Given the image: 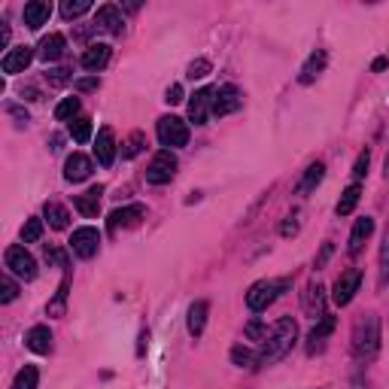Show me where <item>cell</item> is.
Masks as SVG:
<instances>
[{
	"mask_svg": "<svg viewBox=\"0 0 389 389\" xmlns=\"http://www.w3.org/2000/svg\"><path fill=\"white\" fill-rule=\"evenodd\" d=\"M295 344H298V322L292 320V316H280V320L271 325L268 338L259 344V368L286 359Z\"/></svg>",
	"mask_w": 389,
	"mask_h": 389,
	"instance_id": "obj_1",
	"label": "cell"
},
{
	"mask_svg": "<svg viewBox=\"0 0 389 389\" xmlns=\"http://www.w3.org/2000/svg\"><path fill=\"white\" fill-rule=\"evenodd\" d=\"M353 356L359 362H371L380 350V316L377 313H362L353 325V338H350Z\"/></svg>",
	"mask_w": 389,
	"mask_h": 389,
	"instance_id": "obj_2",
	"label": "cell"
},
{
	"mask_svg": "<svg viewBox=\"0 0 389 389\" xmlns=\"http://www.w3.org/2000/svg\"><path fill=\"white\" fill-rule=\"evenodd\" d=\"M286 289H292V277H280V280H259L250 286L247 292V307L252 313H261L283 295Z\"/></svg>",
	"mask_w": 389,
	"mask_h": 389,
	"instance_id": "obj_3",
	"label": "cell"
},
{
	"mask_svg": "<svg viewBox=\"0 0 389 389\" xmlns=\"http://www.w3.org/2000/svg\"><path fill=\"white\" fill-rule=\"evenodd\" d=\"M155 134H158V143L168 149H180L189 143V125L180 116H162L155 125Z\"/></svg>",
	"mask_w": 389,
	"mask_h": 389,
	"instance_id": "obj_4",
	"label": "cell"
},
{
	"mask_svg": "<svg viewBox=\"0 0 389 389\" xmlns=\"http://www.w3.org/2000/svg\"><path fill=\"white\" fill-rule=\"evenodd\" d=\"M3 261H6V274H15L19 280H25V283L37 280V261L25 247H19V243L10 247L3 252Z\"/></svg>",
	"mask_w": 389,
	"mask_h": 389,
	"instance_id": "obj_5",
	"label": "cell"
},
{
	"mask_svg": "<svg viewBox=\"0 0 389 389\" xmlns=\"http://www.w3.org/2000/svg\"><path fill=\"white\" fill-rule=\"evenodd\" d=\"M173 177H177V155H173L171 149L155 153V158L149 162V168H146V182H153V186H164V182H171Z\"/></svg>",
	"mask_w": 389,
	"mask_h": 389,
	"instance_id": "obj_6",
	"label": "cell"
},
{
	"mask_svg": "<svg viewBox=\"0 0 389 389\" xmlns=\"http://www.w3.org/2000/svg\"><path fill=\"white\" fill-rule=\"evenodd\" d=\"M243 107V92L237 85H219L213 89V116L222 119V116H232Z\"/></svg>",
	"mask_w": 389,
	"mask_h": 389,
	"instance_id": "obj_7",
	"label": "cell"
},
{
	"mask_svg": "<svg viewBox=\"0 0 389 389\" xmlns=\"http://www.w3.org/2000/svg\"><path fill=\"white\" fill-rule=\"evenodd\" d=\"M70 250H74V256H79V259L98 256V250H101V232H98V228H92V225L76 228V232L70 234Z\"/></svg>",
	"mask_w": 389,
	"mask_h": 389,
	"instance_id": "obj_8",
	"label": "cell"
},
{
	"mask_svg": "<svg viewBox=\"0 0 389 389\" xmlns=\"http://www.w3.org/2000/svg\"><path fill=\"white\" fill-rule=\"evenodd\" d=\"M359 283H362V271L359 268H350V271H344L335 280V292H331V298H335L338 307H347L350 301L356 298V292H359Z\"/></svg>",
	"mask_w": 389,
	"mask_h": 389,
	"instance_id": "obj_9",
	"label": "cell"
},
{
	"mask_svg": "<svg viewBox=\"0 0 389 389\" xmlns=\"http://www.w3.org/2000/svg\"><path fill=\"white\" fill-rule=\"evenodd\" d=\"M143 216H146V207H143V204H128V207H119L110 213L107 228H110V234H116L119 228H137Z\"/></svg>",
	"mask_w": 389,
	"mask_h": 389,
	"instance_id": "obj_10",
	"label": "cell"
},
{
	"mask_svg": "<svg viewBox=\"0 0 389 389\" xmlns=\"http://www.w3.org/2000/svg\"><path fill=\"white\" fill-rule=\"evenodd\" d=\"M94 28L98 31H107V34H122L125 31V19H122V10H119L116 3H104L98 6V12H94Z\"/></svg>",
	"mask_w": 389,
	"mask_h": 389,
	"instance_id": "obj_11",
	"label": "cell"
},
{
	"mask_svg": "<svg viewBox=\"0 0 389 389\" xmlns=\"http://www.w3.org/2000/svg\"><path fill=\"white\" fill-rule=\"evenodd\" d=\"M110 55H113V49H110L107 43H89V49L83 52V58H79V64H83L85 70H92L94 76L101 74L107 64H110Z\"/></svg>",
	"mask_w": 389,
	"mask_h": 389,
	"instance_id": "obj_12",
	"label": "cell"
},
{
	"mask_svg": "<svg viewBox=\"0 0 389 389\" xmlns=\"http://www.w3.org/2000/svg\"><path fill=\"white\" fill-rule=\"evenodd\" d=\"M34 49L31 46H15V49H10L3 55V61H0V67H3V74H10V76H15V74H25V67L34 61Z\"/></svg>",
	"mask_w": 389,
	"mask_h": 389,
	"instance_id": "obj_13",
	"label": "cell"
},
{
	"mask_svg": "<svg viewBox=\"0 0 389 389\" xmlns=\"http://www.w3.org/2000/svg\"><path fill=\"white\" fill-rule=\"evenodd\" d=\"M210 113H213V89H198L189 101V119L195 125H207Z\"/></svg>",
	"mask_w": 389,
	"mask_h": 389,
	"instance_id": "obj_14",
	"label": "cell"
},
{
	"mask_svg": "<svg viewBox=\"0 0 389 389\" xmlns=\"http://www.w3.org/2000/svg\"><path fill=\"white\" fill-rule=\"evenodd\" d=\"M301 304H304V313L313 316V320H322L325 316V286L322 283H311L301 295Z\"/></svg>",
	"mask_w": 389,
	"mask_h": 389,
	"instance_id": "obj_15",
	"label": "cell"
},
{
	"mask_svg": "<svg viewBox=\"0 0 389 389\" xmlns=\"http://www.w3.org/2000/svg\"><path fill=\"white\" fill-rule=\"evenodd\" d=\"M92 171H94V164L89 155H83V153L67 155V162H64V180L67 182H85L92 177Z\"/></svg>",
	"mask_w": 389,
	"mask_h": 389,
	"instance_id": "obj_16",
	"label": "cell"
},
{
	"mask_svg": "<svg viewBox=\"0 0 389 389\" xmlns=\"http://www.w3.org/2000/svg\"><path fill=\"white\" fill-rule=\"evenodd\" d=\"M94 158H98L101 168H110L116 162V134L113 128H101L98 140H94Z\"/></svg>",
	"mask_w": 389,
	"mask_h": 389,
	"instance_id": "obj_17",
	"label": "cell"
},
{
	"mask_svg": "<svg viewBox=\"0 0 389 389\" xmlns=\"http://www.w3.org/2000/svg\"><path fill=\"white\" fill-rule=\"evenodd\" d=\"M52 15V3H46V0H31V3H25V10H21V19H25V25L31 31H40L49 21Z\"/></svg>",
	"mask_w": 389,
	"mask_h": 389,
	"instance_id": "obj_18",
	"label": "cell"
},
{
	"mask_svg": "<svg viewBox=\"0 0 389 389\" xmlns=\"http://www.w3.org/2000/svg\"><path fill=\"white\" fill-rule=\"evenodd\" d=\"M325 64H329V52L325 49H316L311 52V58L301 64V74H298V83L301 85H311L313 79H320V74L325 70Z\"/></svg>",
	"mask_w": 389,
	"mask_h": 389,
	"instance_id": "obj_19",
	"label": "cell"
},
{
	"mask_svg": "<svg viewBox=\"0 0 389 389\" xmlns=\"http://www.w3.org/2000/svg\"><path fill=\"white\" fill-rule=\"evenodd\" d=\"M335 331V316H329L325 313L320 322L311 329V335H307V356H313V353H320L322 347H325V338Z\"/></svg>",
	"mask_w": 389,
	"mask_h": 389,
	"instance_id": "obj_20",
	"label": "cell"
},
{
	"mask_svg": "<svg viewBox=\"0 0 389 389\" xmlns=\"http://www.w3.org/2000/svg\"><path fill=\"white\" fill-rule=\"evenodd\" d=\"M101 195H104V186H92L89 192L74 195V207L83 213L85 219H94L98 216V210H101Z\"/></svg>",
	"mask_w": 389,
	"mask_h": 389,
	"instance_id": "obj_21",
	"label": "cell"
},
{
	"mask_svg": "<svg viewBox=\"0 0 389 389\" xmlns=\"http://www.w3.org/2000/svg\"><path fill=\"white\" fill-rule=\"evenodd\" d=\"M371 232H374V219H371V216L356 219V225L350 232V247H347V252H350V256H359L362 247H365V241L371 237Z\"/></svg>",
	"mask_w": 389,
	"mask_h": 389,
	"instance_id": "obj_22",
	"label": "cell"
},
{
	"mask_svg": "<svg viewBox=\"0 0 389 389\" xmlns=\"http://www.w3.org/2000/svg\"><path fill=\"white\" fill-rule=\"evenodd\" d=\"M25 344H28V350H34L40 356L52 353V331H49V325H34V329H28Z\"/></svg>",
	"mask_w": 389,
	"mask_h": 389,
	"instance_id": "obj_23",
	"label": "cell"
},
{
	"mask_svg": "<svg viewBox=\"0 0 389 389\" xmlns=\"http://www.w3.org/2000/svg\"><path fill=\"white\" fill-rule=\"evenodd\" d=\"M64 46H67V40L61 37V34H49V37H43V40H40V49H37V55L46 61V64H52V61H58L61 55H64Z\"/></svg>",
	"mask_w": 389,
	"mask_h": 389,
	"instance_id": "obj_24",
	"label": "cell"
},
{
	"mask_svg": "<svg viewBox=\"0 0 389 389\" xmlns=\"http://www.w3.org/2000/svg\"><path fill=\"white\" fill-rule=\"evenodd\" d=\"M207 313H210V304H207V301H195V304L189 307V335H192V338H201V335H204Z\"/></svg>",
	"mask_w": 389,
	"mask_h": 389,
	"instance_id": "obj_25",
	"label": "cell"
},
{
	"mask_svg": "<svg viewBox=\"0 0 389 389\" xmlns=\"http://www.w3.org/2000/svg\"><path fill=\"white\" fill-rule=\"evenodd\" d=\"M43 219L49 222L55 232H64L67 222H70V213H67L64 207H61L58 201H46V204H43Z\"/></svg>",
	"mask_w": 389,
	"mask_h": 389,
	"instance_id": "obj_26",
	"label": "cell"
},
{
	"mask_svg": "<svg viewBox=\"0 0 389 389\" xmlns=\"http://www.w3.org/2000/svg\"><path fill=\"white\" fill-rule=\"evenodd\" d=\"M322 177H325V164H322V162H313L311 168L304 171V177H301V182H298V195H311L313 189L322 182Z\"/></svg>",
	"mask_w": 389,
	"mask_h": 389,
	"instance_id": "obj_27",
	"label": "cell"
},
{
	"mask_svg": "<svg viewBox=\"0 0 389 389\" xmlns=\"http://www.w3.org/2000/svg\"><path fill=\"white\" fill-rule=\"evenodd\" d=\"M67 295H70V274H64V280H61L58 292H55V298L46 304V313H49V316H64V311H67Z\"/></svg>",
	"mask_w": 389,
	"mask_h": 389,
	"instance_id": "obj_28",
	"label": "cell"
},
{
	"mask_svg": "<svg viewBox=\"0 0 389 389\" xmlns=\"http://www.w3.org/2000/svg\"><path fill=\"white\" fill-rule=\"evenodd\" d=\"M359 198H362V186H359V182L347 186L344 195H340V201H338V207H335V213H338V216H350V213L356 210V204H359Z\"/></svg>",
	"mask_w": 389,
	"mask_h": 389,
	"instance_id": "obj_29",
	"label": "cell"
},
{
	"mask_svg": "<svg viewBox=\"0 0 389 389\" xmlns=\"http://www.w3.org/2000/svg\"><path fill=\"white\" fill-rule=\"evenodd\" d=\"M232 362L237 368H259V350H250V347L237 344V347H232Z\"/></svg>",
	"mask_w": 389,
	"mask_h": 389,
	"instance_id": "obj_30",
	"label": "cell"
},
{
	"mask_svg": "<svg viewBox=\"0 0 389 389\" xmlns=\"http://www.w3.org/2000/svg\"><path fill=\"white\" fill-rule=\"evenodd\" d=\"M377 268H380V277H377V286L386 289L389 283V225L383 232V241H380V259H377Z\"/></svg>",
	"mask_w": 389,
	"mask_h": 389,
	"instance_id": "obj_31",
	"label": "cell"
},
{
	"mask_svg": "<svg viewBox=\"0 0 389 389\" xmlns=\"http://www.w3.org/2000/svg\"><path fill=\"white\" fill-rule=\"evenodd\" d=\"M70 137H74L76 143H89L92 140V119L89 116H76L74 122H70Z\"/></svg>",
	"mask_w": 389,
	"mask_h": 389,
	"instance_id": "obj_32",
	"label": "cell"
},
{
	"mask_svg": "<svg viewBox=\"0 0 389 389\" xmlns=\"http://www.w3.org/2000/svg\"><path fill=\"white\" fill-rule=\"evenodd\" d=\"M143 146H146V134H143V131H134L131 137L122 143V158H125V162L137 158V155L143 153Z\"/></svg>",
	"mask_w": 389,
	"mask_h": 389,
	"instance_id": "obj_33",
	"label": "cell"
},
{
	"mask_svg": "<svg viewBox=\"0 0 389 389\" xmlns=\"http://www.w3.org/2000/svg\"><path fill=\"white\" fill-rule=\"evenodd\" d=\"M37 383H40V371L34 368V365H25V368L15 374L12 389H37Z\"/></svg>",
	"mask_w": 389,
	"mask_h": 389,
	"instance_id": "obj_34",
	"label": "cell"
},
{
	"mask_svg": "<svg viewBox=\"0 0 389 389\" xmlns=\"http://www.w3.org/2000/svg\"><path fill=\"white\" fill-rule=\"evenodd\" d=\"M40 237H43V219L31 216L25 225H21V243H37Z\"/></svg>",
	"mask_w": 389,
	"mask_h": 389,
	"instance_id": "obj_35",
	"label": "cell"
},
{
	"mask_svg": "<svg viewBox=\"0 0 389 389\" xmlns=\"http://www.w3.org/2000/svg\"><path fill=\"white\" fill-rule=\"evenodd\" d=\"M92 10V0H64L61 3V15L70 21V19H79V15H85Z\"/></svg>",
	"mask_w": 389,
	"mask_h": 389,
	"instance_id": "obj_36",
	"label": "cell"
},
{
	"mask_svg": "<svg viewBox=\"0 0 389 389\" xmlns=\"http://www.w3.org/2000/svg\"><path fill=\"white\" fill-rule=\"evenodd\" d=\"M76 113H79V98H64L55 107V119H58V122H74Z\"/></svg>",
	"mask_w": 389,
	"mask_h": 389,
	"instance_id": "obj_37",
	"label": "cell"
},
{
	"mask_svg": "<svg viewBox=\"0 0 389 389\" xmlns=\"http://www.w3.org/2000/svg\"><path fill=\"white\" fill-rule=\"evenodd\" d=\"M15 298H19V283L10 274H3L0 277V304H12Z\"/></svg>",
	"mask_w": 389,
	"mask_h": 389,
	"instance_id": "obj_38",
	"label": "cell"
},
{
	"mask_svg": "<svg viewBox=\"0 0 389 389\" xmlns=\"http://www.w3.org/2000/svg\"><path fill=\"white\" fill-rule=\"evenodd\" d=\"M210 70H213V64H210L207 58H195L192 64H189V70H186V76H189V79H192V83H195V79H204V76H207Z\"/></svg>",
	"mask_w": 389,
	"mask_h": 389,
	"instance_id": "obj_39",
	"label": "cell"
},
{
	"mask_svg": "<svg viewBox=\"0 0 389 389\" xmlns=\"http://www.w3.org/2000/svg\"><path fill=\"white\" fill-rule=\"evenodd\" d=\"M268 331H271V329H268V325L261 322V320H250L247 329H243V335H247L250 340H259V344H261V340L268 338Z\"/></svg>",
	"mask_w": 389,
	"mask_h": 389,
	"instance_id": "obj_40",
	"label": "cell"
},
{
	"mask_svg": "<svg viewBox=\"0 0 389 389\" xmlns=\"http://www.w3.org/2000/svg\"><path fill=\"white\" fill-rule=\"evenodd\" d=\"M46 261H49V265H58V268H67L70 265L67 252L58 250V247H49V243H46Z\"/></svg>",
	"mask_w": 389,
	"mask_h": 389,
	"instance_id": "obj_41",
	"label": "cell"
},
{
	"mask_svg": "<svg viewBox=\"0 0 389 389\" xmlns=\"http://www.w3.org/2000/svg\"><path fill=\"white\" fill-rule=\"evenodd\" d=\"M46 83L55 85V89H61V85L70 83V67H58V70H49L46 74Z\"/></svg>",
	"mask_w": 389,
	"mask_h": 389,
	"instance_id": "obj_42",
	"label": "cell"
},
{
	"mask_svg": "<svg viewBox=\"0 0 389 389\" xmlns=\"http://www.w3.org/2000/svg\"><path fill=\"white\" fill-rule=\"evenodd\" d=\"M368 164H371V153H368V149H362L359 158H356V164H353V177L362 180L365 173H368Z\"/></svg>",
	"mask_w": 389,
	"mask_h": 389,
	"instance_id": "obj_43",
	"label": "cell"
},
{
	"mask_svg": "<svg viewBox=\"0 0 389 389\" xmlns=\"http://www.w3.org/2000/svg\"><path fill=\"white\" fill-rule=\"evenodd\" d=\"M298 219H301V213H298V210H292L289 216H286V222H283L280 234H283V237H292V234H298Z\"/></svg>",
	"mask_w": 389,
	"mask_h": 389,
	"instance_id": "obj_44",
	"label": "cell"
},
{
	"mask_svg": "<svg viewBox=\"0 0 389 389\" xmlns=\"http://www.w3.org/2000/svg\"><path fill=\"white\" fill-rule=\"evenodd\" d=\"M74 89L76 92H98L101 89V79L98 76H83V79H76V83H74Z\"/></svg>",
	"mask_w": 389,
	"mask_h": 389,
	"instance_id": "obj_45",
	"label": "cell"
},
{
	"mask_svg": "<svg viewBox=\"0 0 389 389\" xmlns=\"http://www.w3.org/2000/svg\"><path fill=\"white\" fill-rule=\"evenodd\" d=\"M331 252H335V247H331V241H325L322 243V250H320V256H316V271H322V268H325V261H329L331 259Z\"/></svg>",
	"mask_w": 389,
	"mask_h": 389,
	"instance_id": "obj_46",
	"label": "cell"
},
{
	"mask_svg": "<svg viewBox=\"0 0 389 389\" xmlns=\"http://www.w3.org/2000/svg\"><path fill=\"white\" fill-rule=\"evenodd\" d=\"M164 101H168V104L173 107V104H182V85L180 83H173L168 92H164Z\"/></svg>",
	"mask_w": 389,
	"mask_h": 389,
	"instance_id": "obj_47",
	"label": "cell"
},
{
	"mask_svg": "<svg viewBox=\"0 0 389 389\" xmlns=\"http://www.w3.org/2000/svg\"><path fill=\"white\" fill-rule=\"evenodd\" d=\"M6 113H10V116H15V125H19V128H21V125H28L31 122V119H28V113H21V110L19 107H6Z\"/></svg>",
	"mask_w": 389,
	"mask_h": 389,
	"instance_id": "obj_48",
	"label": "cell"
},
{
	"mask_svg": "<svg viewBox=\"0 0 389 389\" xmlns=\"http://www.w3.org/2000/svg\"><path fill=\"white\" fill-rule=\"evenodd\" d=\"M19 94H21V101H40V92L34 89V85H21Z\"/></svg>",
	"mask_w": 389,
	"mask_h": 389,
	"instance_id": "obj_49",
	"label": "cell"
},
{
	"mask_svg": "<svg viewBox=\"0 0 389 389\" xmlns=\"http://www.w3.org/2000/svg\"><path fill=\"white\" fill-rule=\"evenodd\" d=\"M6 43H10V25L0 21V49H6Z\"/></svg>",
	"mask_w": 389,
	"mask_h": 389,
	"instance_id": "obj_50",
	"label": "cell"
},
{
	"mask_svg": "<svg viewBox=\"0 0 389 389\" xmlns=\"http://www.w3.org/2000/svg\"><path fill=\"white\" fill-rule=\"evenodd\" d=\"M61 143H64V137H61V134H52V137H49V149H52V153H58Z\"/></svg>",
	"mask_w": 389,
	"mask_h": 389,
	"instance_id": "obj_51",
	"label": "cell"
},
{
	"mask_svg": "<svg viewBox=\"0 0 389 389\" xmlns=\"http://www.w3.org/2000/svg\"><path fill=\"white\" fill-rule=\"evenodd\" d=\"M371 70H374V74H380V70H386V58H374V64H371Z\"/></svg>",
	"mask_w": 389,
	"mask_h": 389,
	"instance_id": "obj_52",
	"label": "cell"
},
{
	"mask_svg": "<svg viewBox=\"0 0 389 389\" xmlns=\"http://www.w3.org/2000/svg\"><path fill=\"white\" fill-rule=\"evenodd\" d=\"M383 177L389 180V155H386V164H383Z\"/></svg>",
	"mask_w": 389,
	"mask_h": 389,
	"instance_id": "obj_53",
	"label": "cell"
}]
</instances>
